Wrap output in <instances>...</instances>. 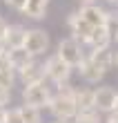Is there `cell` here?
Listing matches in <instances>:
<instances>
[{"instance_id":"cell-17","label":"cell","mask_w":118,"mask_h":123,"mask_svg":"<svg viewBox=\"0 0 118 123\" xmlns=\"http://www.w3.org/2000/svg\"><path fill=\"white\" fill-rule=\"evenodd\" d=\"M73 123H102V119L98 110H87V112H78Z\"/></svg>"},{"instance_id":"cell-26","label":"cell","mask_w":118,"mask_h":123,"mask_svg":"<svg viewBox=\"0 0 118 123\" xmlns=\"http://www.w3.org/2000/svg\"><path fill=\"white\" fill-rule=\"evenodd\" d=\"M7 112L9 110H5V107L0 105V123H7Z\"/></svg>"},{"instance_id":"cell-20","label":"cell","mask_w":118,"mask_h":123,"mask_svg":"<svg viewBox=\"0 0 118 123\" xmlns=\"http://www.w3.org/2000/svg\"><path fill=\"white\" fill-rule=\"evenodd\" d=\"M7 123H25L20 107H11V110L7 112Z\"/></svg>"},{"instance_id":"cell-7","label":"cell","mask_w":118,"mask_h":123,"mask_svg":"<svg viewBox=\"0 0 118 123\" xmlns=\"http://www.w3.org/2000/svg\"><path fill=\"white\" fill-rule=\"evenodd\" d=\"M67 25H69V31L73 34L71 38H76L78 43H83V45H87L94 34V27L87 23V20L80 16V13H71V16L67 18Z\"/></svg>"},{"instance_id":"cell-18","label":"cell","mask_w":118,"mask_h":123,"mask_svg":"<svg viewBox=\"0 0 118 123\" xmlns=\"http://www.w3.org/2000/svg\"><path fill=\"white\" fill-rule=\"evenodd\" d=\"M20 112H22L25 123H42V117H40V110H38V107L22 105V107H20Z\"/></svg>"},{"instance_id":"cell-31","label":"cell","mask_w":118,"mask_h":123,"mask_svg":"<svg viewBox=\"0 0 118 123\" xmlns=\"http://www.w3.org/2000/svg\"><path fill=\"white\" fill-rule=\"evenodd\" d=\"M56 123H67V121H56Z\"/></svg>"},{"instance_id":"cell-23","label":"cell","mask_w":118,"mask_h":123,"mask_svg":"<svg viewBox=\"0 0 118 123\" xmlns=\"http://www.w3.org/2000/svg\"><path fill=\"white\" fill-rule=\"evenodd\" d=\"M9 98H11V90L0 87V105H7V103H9Z\"/></svg>"},{"instance_id":"cell-1","label":"cell","mask_w":118,"mask_h":123,"mask_svg":"<svg viewBox=\"0 0 118 123\" xmlns=\"http://www.w3.org/2000/svg\"><path fill=\"white\" fill-rule=\"evenodd\" d=\"M49 112L54 114L58 121H71L78 114V105H76V90L71 85H60V90L54 94L49 103Z\"/></svg>"},{"instance_id":"cell-28","label":"cell","mask_w":118,"mask_h":123,"mask_svg":"<svg viewBox=\"0 0 118 123\" xmlns=\"http://www.w3.org/2000/svg\"><path fill=\"white\" fill-rule=\"evenodd\" d=\"M2 52H7V45H5V43H0V54H2Z\"/></svg>"},{"instance_id":"cell-10","label":"cell","mask_w":118,"mask_h":123,"mask_svg":"<svg viewBox=\"0 0 118 123\" xmlns=\"http://www.w3.org/2000/svg\"><path fill=\"white\" fill-rule=\"evenodd\" d=\"M112 38H114L112 27H98V29H94V34H91V38H89L87 45L91 47V52H96V49H109Z\"/></svg>"},{"instance_id":"cell-24","label":"cell","mask_w":118,"mask_h":123,"mask_svg":"<svg viewBox=\"0 0 118 123\" xmlns=\"http://www.w3.org/2000/svg\"><path fill=\"white\" fill-rule=\"evenodd\" d=\"M7 67H11V63H9V54L2 52V54H0V69H7Z\"/></svg>"},{"instance_id":"cell-9","label":"cell","mask_w":118,"mask_h":123,"mask_svg":"<svg viewBox=\"0 0 118 123\" xmlns=\"http://www.w3.org/2000/svg\"><path fill=\"white\" fill-rule=\"evenodd\" d=\"M20 74V81L25 83V87L27 85H38V83H45V78H47V72H45V65H38V63H31V65H27V67L22 72H18Z\"/></svg>"},{"instance_id":"cell-27","label":"cell","mask_w":118,"mask_h":123,"mask_svg":"<svg viewBox=\"0 0 118 123\" xmlns=\"http://www.w3.org/2000/svg\"><path fill=\"white\" fill-rule=\"evenodd\" d=\"M80 5H94V0H78Z\"/></svg>"},{"instance_id":"cell-3","label":"cell","mask_w":118,"mask_h":123,"mask_svg":"<svg viewBox=\"0 0 118 123\" xmlns=\"http://www.w3.org/2000/svg\"><path fill=\"white\" fill-rule=\"evenodd\" d=\"M58 56L67 63V65H71V67H80V63H83L87 56H85V52H83V43H78L76 38H62L60 43H58Z\"/></svg>"},{"instance_id":"cell-15","label":"cell","mask_w":118,"mask_h":123,"mask_svg":"<svg viewBox=\"0 0 118 123\" xmlns=\"http://www.w3.org/2000/svg\"><path fill=\"white\" fill-rule=\"evenodd\" d=\"M76 105L78 112L96 110V90H76Z\"/></svg>"},{"instance_id":"cell-8","label":"cell","mask_w":118,"mask_h":123,"mask_svg":"<svg viewBox=\"0 0 118 123\" xmlns=\"http://www.w3.org/2000/svg\"><path fill=\"white\" fill-rule=\"evenodd\" d=\"M116 98H118V92L114 87H98L96 90V110L112 114L116 110Z\"/></svg>"},{"instance_id":"cell-4","label":"cell","mask_w":118,"mask_h":123,"mask_svg":"<svg viewBox=\"0 0 118 123\" xmlns=\"http://www.w3.org/2000/svg\"><path fill=\"white\" fill-rule=\"evenodd\" d=\"M45 72H47V78H49V81H54L58 87H60V85H67V81H69L71 65H67L58 54H54V56H49V58H47Z\"/></svg>"},{"instance_id":"cell-6","label":"cell","mask_w":118,"mask_h":123,"mask_svg":"<svg viewBox=\"0 0 118 123\" xmlns=\"http://www.w3.org/2000/svg\"><path fill=\"white\" fill-rule=\"evenodd\" d=\"M25 47L31 56H42L45 52H49V34L45 29H29Z\"/></svg>"},{"instance_id":"cell-29","label":"cell","mask_w":118,"mask_h":123,"mask_svg":"<svg viewBox=\"0 0 118 123\" xmlns=\"http://www.w3.org/2000/svg\"><path fill=\"white\" fill-rule=\"evenodd\" d=\"M114 112H116V114H118V98H116V110H114Z\"/></svg>"},{"instance_id":"cell-19","label":"cell","mask_w":118,"mask_h":123,"mask_svg":"<svg viewBox=\"0 0 118 123\" xmlns=\"http://www.w3.org/2000/svg\"><path fill=\"white\" fill-rule=\"evenodd\" d=\"M13 81H16V69H13V67L0 69V87L11 90V87H13Z\"/></svg>"},{"instance_id":"cell-30","label":"cell","mask_w":118,"mask_h":123,"mask_svg":"<svg viewBox=\"0 0 118 123\" xmlns=\"http://www.w3.org/2000/svg\"><path fill=\"white\" fill-rule=\"evenodd\" d=\"M109 2H114V5H118V0H109Z\"/></svg>"},{"instance_id":"cell-16","label":"cell","mask_w":118,"mask_h":123,"mask_svg":"<svg viewBox=\"0 0 118 123\" xmlns=\"http://www.w3.org/2000/svg\"><path fill=\"white\" fill-rule=\"evenodd\" d=\"M89 58H91L96 65H98V67L105 72V74H107V69L116 63V56H114V52H109V49H96V52L89 54Z\"/></svg>"},{"instance_id":"cell-21","label":"cell","mask_w":118,"mask_h":123,"mask_svg":"<svg viewBox=\"0 0 118 123\" xmlns=\"http://www.w3.org/2000/svg\"><path fill=\"white\" fill-rule=\"evenodd\" d=\"M5 5H7V7H11V9H16V11H25L27 0H5Z\"/></svg>"},{"instance_id":"cell-14","label":"cell","mask_w":118,"mask_h":123,"mask_svg":"<svg viewBox=\"0 0 118 123\" xmlns=\"http://www.w3.org/2000/svg\"><path fill=\"white\" fill-rule=\"evenodd\" d=\"M47 7H49V0H27V7L22 13L31 20H42L47 13Z\"/></svg>"},{"instance_id":"cell-12","label":"cell","mask_w":118,"mask_h":123,"mask_svg":"<svg viewBox=\"0 0 118 123\" xmlns=\"http://www.w3.org/2000/svg\"><path fill=\"white\" fill-rule=\"evenodd\" d=\"M7 54H9V63L13 69L22 72L27 65L34 63V56L27 52V47H16V49H7Z\"/></svg>"},{"instance_id":"cell-13","label":"cell","mask_w":118,"mask_h":123,"mask_svg":"<svg viewBox=\"0 0 118 123\" xmlns=\"http://www.w3.org/2000/svg\"><path fill=\"white\" fill-rule=\"evenodd\" d=\"M27 31L22 25H11V29H9V36H7V40H5V45L7 49H16V47H25V40H27Z\"/></svg>"},{"instance_id":"cell-5","label":"cell","mask_w":118,"mask_h":123,"mask_svg":"<svg viewBox=\"0 0 118 123\" xmlns=\"http://www.w3.org/2000/svg\"><path fill=\"white\" fill-rule=\"evenodd\" d=\"M78 13L94 27V29H98V27H109V23H112V13L105 11L100 5H96V2L94 5H83Z\"/></svg>"},{"instance_id":"cell-2","label":"cell","mask_w":118,"mask_h":123,"mask_svg":"<svg viewBox=\"0 0 118 123\" xmlns=\"http://www.w3.org/2000/svg\"><path fill=\"white\" fill-rule=\"evenodd\" d=\"M51 98H54V94H51V90H49L47 83L27 85V87L22 90V101H25V105L38 107V110H42V107H49Z\"/></svg>"},{"instance_id":"cell-22","label":"cell","mask_w":118,"mask_h":123,"mask_svg":"<svg viewBox=\"0 0 118 123\" xmlns=\"http://www.w3.org/2000/svg\"><path fill=\"white\" fill-rule=\"evenodd\" d=\"M9 29H11V25L7 23L5 18H0V43H5V40H7V36H9Z\"/></svg>"},{"instance_id":"cell-25","label":"cell","mask_w":118,"mask_h":123,"mask_svg":"<svg viewBox=\"0 0 118 123\" xmlns=\"http://www.w3.org/2000/svg\"><path fill=\"white\" fill-rule=\"evenodd\" d=\"M105 123H118V114H116V112L107 114V121H105Z\"/></svg>"},{"instance_id":"cell-32","label":"cell","mask_w":118,"mask_h":123,"mask_svg":"<svg viewBox=\"0 0 118 123\" xmlns=\"http://www.w3.org/2000/svg\"><path fill=\"white\" fill-rule=\"evenodd\" d=\"M116 65H118V54H116Z\"/></svg>"},{"instance_id":"cell-11","label":"cell","mask_w":118,"mask_h":123,"mask_svg":"<svg viewBox=\"0 0 118 123\" xmlns=\"http://www.w3.org/2000/svg\"><path fill=\"white\" fill-rule=\"evenodd\" d=\"M78 72H80V78L83 81H87V83H98L102 76H105V72H102L98 65H96L89 56L80 63V67H78Z\"/></svg>"}]
</instances>
